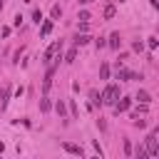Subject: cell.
I'll use <instances>...</instances> for the list:
<instances>
[{"instance_id":"1","label":"cell","mask_w":159,"mask_h":159,"mask_svg":"<svg viewBox=\"0 0 159 159\" xmlns=\"http://www.w3.org/2000/svg\"><path fill=\"white\" fill-rule=\"evenodd\" d=\"M119 97V87L117 84H107L104 92H102V104H114Z\"/></svg>"},{"instance_id":"2","label":"cell","mask_w":159,"mask_h":159,"mask_svg":"<svg viewBox=\"0 0 159 159\" xmlns=\"http://www.w3.org/2000/svg\"><path fill=\"white\" fill-rule=\"evenodd\" d=\"M157 134H159V129H152V132H149V137H147V157H157V154H159Z\"/></svg>"},{"instance_id":"3","label":"cell","mask_w":159,"mask_h":159,"mask_svg":"<svg viewBox=\"0 0 159 159\" xmlns=\"http://www.w3.org/2000/svg\"><path fill=\"white\" fill-rule=\"evenodd\" d=\"M57 52H62V40H57V42H52V45H50V47L45 50V55H42L45 60H42V62H52V57H55Z\"/></svg>"},{"instance_id":"4","label":"cell","mask_w":159,"mask_h":159,"mask_svg":"<svg viewBox=\"0 0 159 159\" xmlns=\"http://www.w3.org/2000/svg\"><path fill=\"white\" fill-rule=\"evenodd\" d=\"M10 89H12V87H10V82H5V84H2V89H0V109H5V107H7V102H10Z\"/></svg>"},{"instance_id":"5","label":"cell","mask_w":159,"mask_h":159,"mask_svg":"<svg viewBox=\"0 0 159 159\" xmlns=\"http://www.w3.org/2000/svg\"><path fill=\"white\" fill-rule=\"evenodd\" d=\"M132 107V99L129 97H117V102H114V112L119 114V112H127Z\"/></svg>"},{"instance_id":"6","label":"cell","mask_w":159,"mask_h":159,"mask_svg":"<svg viewBox=\"0 0 159 159\" xmlns=\"http://www.w3.org/2000/svg\"><path fill=\"white\" fill-rule=\"evenodd\" d=\"M62 149H65L67 154H75V157H82V154H84V149H82L80 144H72V142H62Z\"/></svg>"},{"instance_id":"7","label":"cell","mask_w":159,"mask_h":159,"mask_svg":"<svg viewBox=\"0 0 159 159\" xmlns=\"http://www.w3.org/2000/svg\"><path fill=\"white\" fill-rule=\"evenodd\" d=\"M89 99H92V107H102V94H99L97 89L89 92Z\"/></svg>"},{"instance_id":"8","label":"cell","mask_w":159,"mask_h":159,"mask_svg":"<svg viewBox=\"0 0 159 159\" xmlns=\"http://www.w3.org/2000/svg\"><path fill=\"white\" fill-rule=\"evenodd\" d=\"M87 42H89V35H80V32L75 35V47H82V45H87Z\"/></svg>"},{"instance_id":"9","label":"cell","mask_w":159,"mask_h":159,"mask_svg":"<svg viewBox=\"0 0 159 159\" xmlns=\"http://www.w3.org/2000/svg\"><path fill=\"white\" fill-rule=\"evenodd\" d=\"M119 42H122V40H119V32H112V35H109V42H107V45H109L112 50H117V47H119Z\"/></svg>"},{"instance_id":"10","label":"cell","mask_w":159,"mask_h":159,"mask_svg":"<svg viewBox=\"0 0 159 159\" xmlns=\"http://www.w3.org/2000/svg\"><path fill=\"white\" fill-rule=\"evenodd\" d=\"M50 32H52V20H45L42 27H40V35L45 37V35H50Z\"/></svg>"},{"instance_id":"11","label":"cell","mask_w":159,"mask_h":159,"mask_svg":"<svg viewBox=\"0 0 159 159\" xmlns=\"http://www.w3.org/2000/svg\"><path fill=\"white\" fill-rule=\"evenodd\" d=\"M99 77H102V80H109V65H107V62L99 65Z\"/></svg>"},{"instance_id":"12","label":"cell","mask_w":159,"mask_h":159,"mask_svg":"<svg viewBox=\"0 0 159 159\" xmlns=\"http://www.w3.org/2000/svg\"><path fill=\"white\" fill-rule=\"evenodd\" d=\"M137 99H139V102H144V104H149V102H152L149 92H144V89H139V92H137Z\"/></svg>"},{"instance_id":"13","label":"cell","mask_w":159,"mask_h":159,"mask_svg":"<svg viewBox=\"0 0 159 159\" xmlns=\"http://www.w3.org/2000/svg\"><path fill=\"white\" fill-rule=\"evenodd\" d=\"M114 12H117V10H114V5H107L102 15H104V20H112V17H114Z\"/></svg>"},{"instance_id":"14","label":"cell","mask_w":159,"mask_h":159,"mask_svg":"<svg viewBox=\"0 0 159 159\" xmlns=\"http://www.w3.org/2000/svg\"><path fill=\"white\" fill-rule=\"evenodd\" d=\"M139 114H147V104H144V102H142V104H139V107H137V109L132 112V119H137Z\"/></svg>"},{"instance_id":"15","label":"cell","mask_w":159,"mask_h":159,"mask_svg":"<svg viewBox=\"0 0 159 159\" xmlns=\"http://www.w3.org/2000/svg\"><path fill=\"white\" fill-rule=\"evenodd\" d=\"M40 109H42V112H50V109H52V104H50V99H47V97H42V99H40Z\"/></svg>"},{"instance_id":"16","label":"cell","mask_w":159,"mask_h":159,"mask_svg":"<svg viewBox=\"0 0 159 159\" xmlns=\"http://www.w3.org/2000/svg\"><path fill=\"white\" fill-rule=\"evenodd\" d=\"M75 57H77V47H72V50L65 55V62H75Z\"/></svg>"},{"instance_id":"17","label":"cell","mask_w":159,"mask_h":159,"mask_svg":"<svg viewBox=\"0 0 159 159\" xmlns=\"http://www.w3.org/2000/svg\"><path fill=\"white\" fill-rule=\"evenodd\" d=\"M55 109H57V114H60V117H65V102H62V99L55 104Z\"/></svg>"},{"instance_id":"18","label":"cell","mask_w":159,"mask_h":159,"mask_svg":"<svg viewBox=\"0 0 159 159\" xmlns=\"http://www.w3.org/2000/svg\"><path fill=\"white\" fill-rule=\"evenodd\" d=\"M50 15H52V17H60V15H62V7H60V5H52V12H50Z\"/></svg>"},{"instance_id":"19","label":"cell","mask_w":159,"mask_h":159,"mask_svg":"<svg viewBox=\"0 0 159 159\" xmlns=\"http://www.w3.org/2000/svg\"><path fill=\"white\" fill-rule=\"evenodd\" d=\"M137 159H147V149L144 147H137Z\"/></svg>"},{"instance_id":"20","label":"cell","mask_w":159,"mask_h":159,"mask_svg":"<svg viewBox=\"0 0 159 159\" xmlns=\"http://www.w3.org/2000/svg\"><path fill=\"white\" fill-rule=\"evenodd\" d=\"M124 154L132 157V144H129V139H124Z\"/></svg>"},{"instance_id":"21","label":"cell","mask_w":159,"mask_h":159,"mask_svg":"<svg viewBox=\"0 0 159 159\" xmlns=\"http://www.w3.org/2000/svg\"><path fill=\"white\" fill-rule=\"evenodd\" d=\"M32 20L40 25V20H42V12H40V10H35V12H32Z\"/></svg>"},{"instance_id":"22","label":"cell","mask_w":159,"mask_h":159,"mask_svg":"<svg viewBox=\"0 0 159 159\" xmlns=\"http://www.w3.org/2000/svg\"><path fill=\"white\" fill-rule=\"evenodd\" d=\"M80 20H82V22H87V20H89V12H87V10H82V12H80Z\"/></svg>"},{"instance_id":"23","label":"cell","mask_w":159,"mask_h":159,"mask_svg":"<svg viewBox=\"0 0 159 159\" xmlns=\"http://www.w3.org/2000/svg\"><path fill=\"white\" fill-rule=\"evenodd\" d=\"M147 45H149V50H154V47H157V37H149V42H147Z\"/></svg>"},{"instance_id":"24","label":"cell","mask_w":159,"mask_h":159,"mask_svg":"<svg viewBox=\"0 0 159 159\" xmlns=\"http://www.w3.org/2000/svg\"><path fill=\"white\" fill-rule=\"evenodd\" d=\"M89 2H94V0H80V5H89Z\"/></svg>"},{"instance_id":"25","label":"cell","mask_w":159,"mask_h":159,"mask_svg":"<svg viewBox=\"0 0 159 159\" xmlns=\"http://www.w3.org/2000/svg\"><path fill=\"white\" fill-rule=\"evenodd\" d=\"M2 152H5V144H2V142H0V154H2Z\"/></svg>"},{"instance_id":"26","label":"cell","mask_w":159,"mask_h":159,"mask_svg":"<svg viewBox=\"0 0 159 159\" xmlns=\"http://www.w3.org/2000/svg\"><path fill=\"white\" fill-rule=\"evenodd\" d=\"M149 2H152V7H157V0H149Z\"/></svg>"},{"instance_id":"27","label":"cell","mask_w":159,"mask_h":159,"mask_svg":"<svg viewBox=\"0 0 159 159\" xmlns=\"http://www.w3.org/2000/svg\"><path fill=\"white\" fill-rule=\"evenodd\" d=\"M0 10H2V0H0Z\"/></svg>"},{"instance_id":"28","label":"cell","mask_w":159,"mask_h":159,"mask_svg":"<svg viewBox=\"0 0 159 159\" xmlns=\"http://www.w3.org/2000/svg\"><path fill=\"white\" fill-rule=\"evenodd\" d=\"M119 2H124V0H119Z\"/></svg>"}]
</instances>
